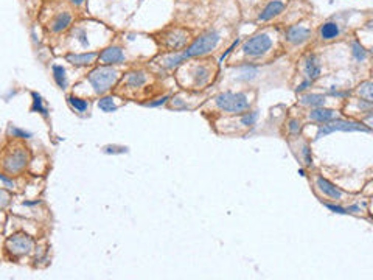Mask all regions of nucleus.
Here are the masks:
<instances>
[{
  "label": "nucleus",
  "instance_id": "f257e3e1",
  "mask_svg": "<svg viewBox=\"0 0 373 280\" xmlns=\"http://www.w3.org/2000/svg\"><path fill=\"white\" fill-rule=\"evenodd\" d=\"M254 105V94L247 90H224L215 95L213 98V106L226 115L236 117L246 111H249Z\"/></svg>",
  "mask_w": 373,
  "mask_h": 280
},
{
  "label": "nucleus",
  "instance_id": "f03ea898",
  "mask_svg": "<svg viewBox=\"0 0 373 280\" xmlns=\"http://www.w3.org/2000/svg\"><path fill=\"white\" fill-rule=\"evenodd\" d=\"M120 78H121V75H120V72L115 67H112V66H103V64L93 67L86 75L87 83L90 84L92 90L98 97L109 94L118 84Z\"/></svg>",
  "mask_w": 373,
  "mask_h": 280
},
{
  "label": "nucleus",
  "instance_id": "7ed1b4c3",
  "mask_svg": "<svg viewBox=\"0 0 373 280\" xmlns=\"http://www.w3.org/2000/svg\"><path fill=\"white\" fill-rule=\"evenodd\" d=\"M221 39H222L221 33L216 30H207L199 36H196L184 50H181V56L184 63L193 58H202V56L213 53L218 48Z\"/></svg>",
  "mask_w": 373,
  "mask_h": 280
},
{
  "label": "nucleus",
  "instance_id": "20e7f679",
  "mask_svg": "<svg viewBox=\"0 0 373 280\" xmlns=\"http://www.w3.org/2000/svg\"><path fill=\"white\" fill-rule=\"evenodd\" d=\"M317 134L314 140H319L322 137H327L333 133H371V126L364 123L362 120H353V118H342L336 117L334 120L325 123V125H317Z\"/></svg>",
  "mask_w": 373,
  "mask_h": 280
},
{
  "label": "nucleus",
  "instance_id": "39448f33",
  "mask_svg": "<svg viewBox=\"0 0 373 280\" xmlns=\"http://www.w3.org/2000/svg\"><path fill=\"white\" fill-rule=\"evenodd\" d=\"M30 161H31L30 149L23 145H14L4 154L2 161H0V165L4 168V173L10 176H17L22 171H25Z\"/></svg>",
  "mask_w": 373,
  "mask_h": 280
},
{
  "label": "nucleus",
  "instance_id": "423d86ee",
  "mask_svg": "<svg viewBox=\"0 0 373 280\" xmlns=\"http://www.w3.org/2000/svg\"><path fill=\"white\" fill-rule=\"evenodd\" d=\"M35 247H36V240L25 232H14L5 240V251L13 260H20L30 256L35 251Z\"/></svg>",
  "mask_w": 373,
  "mask_h": 280
},
{
  "label": "nucleus",
  "instance_id": "0eeeda50",
  "mask_svg": "<svg viewBox=\"0 0 373 280\" xmlns=\"http://www.w3.org/2000/svg\"><path fill=\"white\" fill-rule=\"evenodd\" d=\"M272 47H274V39L270 38V35L266 32H260L251 38H247L243 42L241 52L249 59H258L266 56L272 50Z\"/></svg>",
  "mask_w": 373,
  "mask_h": 280
},
{
  "label": "nucleus",
  "instance_id": "6e6552de",
  "mask_svg": "<svg viewBox=\"0 0 373 280\" xmlns=\"http://www.w3.org/2000/svg\"><path fill=\"white\" fill-rule=\"evenodd\" d=\"M160 42L166 52H181L190 44V32L184 28H171L162 33Z\"/></svg>",
  "mask_w": 373,
  "mask_h": 280
},
{
  "label": "nucleus",
  "instance_id": "1a4fd4ad",
  "mask_svg": "<svg viewBox=\"0 0 373 280\" xmlns=\"http://www.w3.org/2000/svg\"><path fill=\"white\" fill-rule=\"evenodd\" d=\"M314 187H316L323 196L328 198V199L333 201V202H339V201H342L344 196H345V192H344L341 187H337L334 182H331L330 179H327V177L323 176V174H320V173H317V174L314 176Z\"/></svg>",
  "mask_w": 373,
  "mask_h": 280
},
{
  "label": "nucleus",
  "instance_id": "9d476101",
  "mask_svg": "<svg viewBox=\"0 0 373 280\" xmlns=\"http://www.w3.org/2000/svg\"><path fill=\"white\" fill-rule=\"evenodd\" d=\"M311 36H313V30L305 27V25H300V23L289 25L283 33L285 42H288L292 47H300V45L307 44L311 39Z\"/></svg>",
  "mask_w": 373,
  "mask_h": 280
},
{
  "label": "nucleus",
  "instance_id": "9b49d317",
  "mask_svg": "<svg viewBox=\"0 0 373 280\" xmlns=\"http://www.w3.org/2000/svg\"><path fill=\"white\" fill-rule=\"evenodd\" d=\"M190 75H191V87L202 89L204 86H207L212 81L213 70H212V67L209 64L199 63V64H194L191 67Z\"/></svg>",
  "mask_w": 373,
  "mask_h": 280
},
{
  "label": "nucleus",
  "instance_id": "f8f14e48",
  "mask_svg": "<svg viewBox=\"0 0 373 280\" xmlns=\"http://www.w3.org/2000/svg\"><path fill=\"white\" fill-rule=\"evenodd\" d=\"M99 64L103 66H120L126 61V56H124V52L120 45H109L106 48H103L101 52H98V59Z\"/></svg>",
  "mask_w": 373,
  "mask_h": 280
},
{
  "label": "nucleus",
  "instance_id": "ddd939ff",
  "mask_svg": "<svg viewBox=\"0 0 373 280\" xmlns=\"http://www.w3.org/2000/svg\"><path fill=\"white\" fill-rule=\"evenodd\" d=\"M121 81H123V86L128 90H139L148 84L149 75L142 69H134V70H129L128 73H124Z\"/></svg>",
  "mask_w": 373,
  "mask_h": 280
},
{
  "label": "nucleus",
  "instance_id": "4468645a",
  "mask_svg": "<svg viewBox=\"0 0 373 280\" xmlns=\"http://www.w3.org/2000/svg\"><path fill=\"white\" fill-rule=\"evenodd\" d=\"M302 70H303V76L307 80H311L313 83H316L322 76V63L319 56L316 53H308L302 59Z\"/></svg>",
  "mask_w": 373,
  "mask_h": 280
},
{
  "label": "nucleus",
  "instance_id": "2eb2a0df",
  "mask_svg": "<svg viewBox=\"0 0 373 280\" xmlns=\"http://www.w3.org/2000/svg\"><path fill=\"white\" fill-rule=\"evenodd\" d=\"M286 10V2L285 0H269V2L261 8V11L257 16V22H269L279 17L283 11Z\"/></svg>",
  "mask_w": 373,
  "mask_h": 280
},
{
  "label": "nucleus",
  "instance_id": "dca6fc26",
  "mask_svg": "<svg viewBox=\"0 0 373 280\" xmlns=\"http://www.w3.org/2000/svg\"><path fill=\"white\" fill-rule=\"evenodd\" d=\"M317 35H319V39L322 42L336 41L341 36V25L336 20H325V22L320 23Z\"/></svg>",
  "mask_w": 373,
  "mask_h": 280
},
{
  "label": "nucleus",
  "instance_id": "f3484780",
  "mask_svg": "<svg viewBox=\"0 0 373 280\" xmlns=\"http://www.w3.org/2000/svg\"><path fill=\"white\" fill-rule=\"evenodd\" d=\"M339 111L333 109V108H327V106H322V108H314V109H310L308 111V118L313 121V123H317V125H325L331 120H334L336 117H339L337 114Z\"/></svg>",
  "mask_w": 373,
  "mask_h": 280
},
{
  "label": "nucleus",
  "instance_id": "a211bd4d",
  "mask_svg": "<svg viewBox=\"0 0 373 280\" xmlns=\"http://www.w3.org/2000/svg\"><path fill=\"white\" fill-rule=\"evenodd\" d=\"M298 105L308 108V109H314V108H322L327 106V95L323 94H317V92H303L298 94Z\"/></svg>",
  "mask_w": 373,
  "mask_h": 280
},
{
  "label": "nucleus",
  "instance_id": "6ab92c4d",
  "mask_svg": "<svg viewBox=\"0 0 373 280\" xmlns=\"http://www.w3.org/2000/svg\"><path fill=\"white\" fill-rule=\"evenodd\" d=\"M98 52H83V53H67L65 61L75 67H90L96 63Z\"/></svg>",
  "mask_w": 373,
  "mask_h": 280
},
{
  "label": "nucleus",
  "instance_id": "aec40b11",
  "mask_svg": "<svg viewBox=\"0 0 373 280\" xmlns=\"http://www.w3.org/2000/svg\"><path fill=\"white\" fill-rule=\"evenodd\" d=\"M73 22V16L70 11H61L58 14H55V17L50 20V32L55 33V35H59V33H64L65 30L70 28V25Z\"/></svg>",
  "mask_w": 373,
  "mask_h": 280
},
{
  "label": "nucleus",
  "instance_id": "412c9836",
  "mask_svg": "<svg viewBox=\"0 0 373 280\" xmlns=\"http://www.w3.org/2000/svg\"><path fill=\"white\" fill-rule=\"evenodd\" d=\"M236 78L238 81H243V83H252L258 73H260V67L257 64H252V63H244V64H240L236 67Z\"/></svg>",
  "mask_w": 373,
  "mask_h": 280
},
{
  "label": "nucleus",
  "instance_id": "4be33fe9",
  "mask_svg": "<svg viewBox=\"0 0 373 280\" xmlns=\"http://www.w3.org/2000/svg\"><path fill=\"white\" fill-rule=\"evenodd\" d=\"M67 103L72 108V111H75L80 115L86 114L89 111V108H90V101L87 98L77 97V95H67Z\"/></svg>",
  "mask_w": 373,
  "mask_h": 280
},
{
  "label": "nucleus",
  "instance_id": "5701e85b",
  "mask_svg": "<svg viewBox=\"0 0 373 280\" xmlns=\"http://www.w3.org/2000/svg\"><path fill=\"white\" fill-rule=\"evenodd\" d=\"M350 53H352V58L358 63V64H362L364 61H367L368 58V50L358 41V39H353L350 42Z\"/></svg>",
  "mask_w": 373,
  "mask_h": 280
},
{
  "label": "nucleus",
  "instance_id": "b1692460",
  "mask_svg": "<svg viewBox=\"0 0 373 280\" xmlns=\"http://www.w3.org/2000/svg\"><path fill=\"white\" fill-rule=\"evenodd\" d=\"M52 75H53V81L61 90H65L69 87V78H67V72L61 64H53L52 66Z\"/></svg>",
  "mask_w": 373,
  "mask_h": 280
},
{
  "label": "nucleus",
  "instance_id": "393cba45",
  "mask_svg": "<svg viewBox=\"0 0 373 280\" xmlns=\"http://www.w3.org/2000/svg\"><path fill=\"white\" fill-rule=\"evenodd\" d=\"M240 118H238V123H240V126L241 128H254V126L257 125V121H258V118H260V114H258V111L257 109H249V111H246V112H243V114H240L238 115Z\"/></svg>",
  "mask_w": 373,
  "mask_h": 280
},
{
  "label": "nucleus",
  "instance_id": "a878e982",
  "mask_svg": "<svg viewBox=\"0 0 373 280\" xmlns=\"http://www.w3.org/2000/svg\"><path fill=\"white\" fill-rule=\"evenodd\" d=\"M96 105H98L99 111L105 112V114H112V112L118 111V105H115V98L112 95H108V94L99 97Z\"/></svg>",
  "mask_w": 373,
  "mask_h": 280
},
{
  "label": "nucleus",
  "instance_id": "bb28decb",
  "mask_svg": "<svg viewBox=\"0 0 373 280\" xmlns=\"http://www.w3.org/2000/svg\"><path fill=\"white\" fill-rule=\"evenodd\" d=\"M302 130H303V121L300 118H297V117L288 118V121H286V133H288L289 137H300Z\"/></svg>",
  "mask_w": 373,
  "mask_h": 280
},
{
  "label": "nucleus",
  "instance_id": "cd10ccee",
  "mask_svg": "<svg viewBox=\"0 0 373 280\" xmlns=\"http://www.w3.org/2000/svg\"><path fill=\"white\" fill-rule=\"evenodd\" d=\"M31 98H33V105H31V112L41 114L44 118H48V109L44 105V100L38 92H31Z\"/></svg>",
  "mask_w": 373,
  "mask_h": 280
},
{
  "label": "nucleus",
  "instance_id": "c85d7f7f",
  "mask_svg": "<svg viewBox=\"0 0 373 280\" xmlns=\"http://www.w3.org/2000/svg\"><path fill=\"white\" fill-rule=\"evenodd\" d=\"M355 92H356V95H358L359 98L367 100V101H373V84H371L370 80L362 81V83L358 86V89H356Z\"/></svg>",
  "mask_w": 373,
  "mask_h": 280
},
{
  "label": "nucleus",
  "instance_id": "c756f323",
  "mask_svg": "<svg viewBox=\"0 0 373 280\" xmlns=\"http://www.w3.org/2000/svg\"><path fill=\"white\" fill-rule=\"evenodd\" d=\"M300 158L302 162L305 165V168H313L314 167V158H313V151L308 142H303L302 148H300Z\"/></svg>",
  "mask_w": 373,
  "mask_h": 280
},
{
  "label": "nucleus",
  "instance_id": "7c9ffc66",
  "mask_svg": "<svg viewBox=\"0 0 373 280\" xmlns=\"http://www.w3.org/2000/svg\"><path fill=\"white\" fill-rule=\"evenodd\" d=\"M8 134L13 137V139H19V140H28L33 137V134L30 131H25L22 128H17V126H10L8 128Z\"/></svg>",
  "mask_w": 373,
  "mask_h": 280
},
{
  "label": "nucleus",
  "instance_id": "2f4dec72",
  "mask_svg": "<svg viewBox=\"0 0 373 280\" xmlns=\"http://www.w3.org/2000/svg\"><path fill=\"white\" fill-rule=\"evenodd\" d=\"M322 204H323V207H327L331 213H336V215H348L347 207L337 204V202H333V201H331V202H328V201H322Z\"/></svg>",
  "mask_w": 373,
  "mask_h": 280
},
{
  "label": "nucleus",
  "instance_id": "473e14b6",
  "mask_svg": "<svg viewBox=\"0 0 373 280\" xmlns=\"http://www.w3.org/2000/svg\"><path fill=\"white\" fill-rule=\"evenodd\" d=\"M169 95H162V97H157L154 100H149V101H145L143 106L146 108H160V106H165L168 101H169Z\"/></svg>",
  "mask_w": 373,
  "mask_h": 280
},
{
  "label": "nucleus",
  "instance_id": "72a5a7b5",
  "mask_svg": "<svg viewBox=\"0 0 373 280\" xmlns=\"http://www.w3.org/2000/svg\"><path fill=\"white\" fill-rule=\"evenodd\" d=\"M13 201V195L7 189H0V210H5Z\"/></svg>",
  "mask_w": 373,
  "mask_h": 280
},
{
  "label": "nucleus",
  "instance_id": "f704fd0d",
  "mask_svg": "<svg viewBox=\"0 0 373 280\" xmlns=\"http://www.w3.org/2000/svg\"><path fill=\"white\" fill-rule=\"evenodd\" d=\"M350 95H352L350 90H339L337 87H330L327 90V97H333L336 100H347Z\"/></svg>",
  "mask_w": 373,
  "mask_h": 280
},
{
  "label": "nucleus",
  "instance_id": "c9c22d12",
  "mask_svg": "<svg viewBox=\"0 0 373 280\" xmlns=\"http://www.w3.org/2000/svg\"><path fill=\"white\" fill-rule=\"evenodd\" d=\"M240 44H241V38H236V41H233V42H232V45H230V47H229V48L226 50V52H224V53H222V55L219 56V59H218V64H222V63H224V59H227V58H229V55H230V53L233 52V50H235V48H236V47H238Z\"/></svg>",
  "mask_w": 373,
  "mask_h": 280
},
{
  "label": "nucleus",
  "instance_id": "e433bc0d",
  "mask_svg": "<svg viewBox=\"0 0 373 280\" xmlns=\"http://www.w3.org/2000/svg\"><path fill=\"white\" fill-rule=\"evenodd\" d=\"M75 38H77V41H78L83 47H87V45H89L87 32H86L84 28H77V32H75Z\"/></svg>",
  "mask_w": 373,
  "mask_h": 280
},
{
  "label": "nucleus",
  "instance_id": "4c0bfd02",
  "mask_svg": "<svg viewBox=\"0 0 373 280\" xmlns=\"http://www.w3.org/2000/svg\"><path fill=\"white\" fill-rule=\"evenodd\" d=\"M0 182H2L7 189H14L16 187V182L13 179V176H10L7 173H0Z\"/></svg>",
  "mask_w": 373,
  "mask_h": 280
},
{
  "label": "nucleus",
  "instance_id": "58836bf2",
  "mask_svg": "<svg viewBox=\"0 0 373 280\" xmlns=\"http://www.w3.org/2000/svg\"><path fill=\"white\" fill-rule=\"evenodd\" d=\"M314 86V83L311 81V80H303L300 84H297V87H295V94H303V92H308L310 90V87H313Z\"/></svg>",
  "mask_w": 373,
  "mask_h": 280
},
{
  "label": "nucleus",
  "instance_id": "ea45409f",
  "mask_svg": "<svg viewBox=\"0 0 373 280\" xmlns=\"http://www.w3.org/2000/svg\"><path fill=\"white\" fill-rule=\"evenodd\" d=\"M347 212H348V215H361L362 209L358 204H350V206H347Z\"/></svg>",
  "mask_w": 373,
  "mask_h": 280
},
{
  "label": "nucleus",
  "instance_id": "a19ab883",
  "mask_svg": "<svg viewBox=\"0 0 373 280\" xmlns=\"http://www.w3.org/2000/svg\"><path fill=\"white\" fill-rule=\"evenodd\" d=\"M41 199H35V201H23V206H39L41 204Z\"/></svg>",
  "mask_w": 373,
  "mask_h": 280
},
{
  "label": "nucleus",
  "instance_id": "79ce46f5",
  "mask_svg": "<svg viewBox=\"0 0 373 280\" xmlns=\"http://www.w3.org/2000/svg\"><path fill=\"white\" fill-rule=\"evenodd\" d=\"M69 2H70L72 5H75V7H81V5L86 2V0H69Z\"/></svg>",
  "mask_w": 373,
  "mask_h": 280
},
{
  "label": "nucleus",
  "instance_id": "37998d69",
  "mask_svg": "<svg viewBox=\"0 0 373 280\" xmlns=\"http://www.w3.org/2000/svg\"><path fill=\"white\" fill-rule=\"evenodd\" d=\"M298 174H300V176H303V177H307V171H305L303 168H300V170H298Z\"/></svg>",
  "mask_w": 373,
  "mask_h": 280
}]
</instances>
